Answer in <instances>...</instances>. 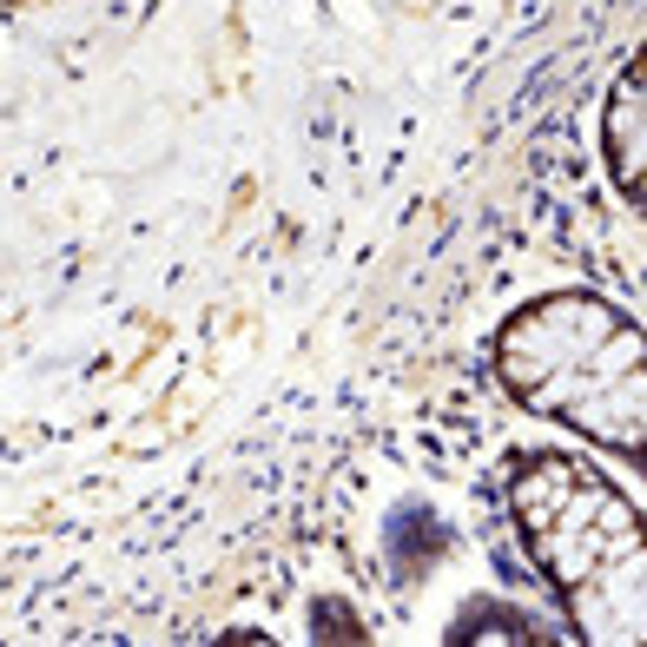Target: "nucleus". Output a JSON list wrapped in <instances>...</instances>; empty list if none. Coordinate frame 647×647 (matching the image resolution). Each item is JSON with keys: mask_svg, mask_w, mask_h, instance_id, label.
<instances>
[{"mask_svg": "<svg viewBox=\"0 0 647 647\" xmlns=\"http://www.w3.org/2000/svg\"><path fill=\"white\" fill-rule=\"evenodd\" d=\"M601 173L608 186L647 218V40L614 66L608 93H601Z\"/></svg>", "mask_w": 647, "mask_h": 647, "instance_id": "obj_3", "label": "nucleus"}, {"mask_svg": "<svg viewBox=\"0 0 647 647\" xmlns=\"http://www.w3.org/2000/svg\"><path fill=\"white\" fill-rule=\"evenodd\" d=\"M509 522L569 627L595 647L647 640V516L575 449H516L503 469Z\"/></svg>", "mask_w": 647, "mask_h": 647, "instance_id": "obj_1", "label": "nucleus"}, {"mask_svg": "<svg viewBox=\"0 0 647 647\" xmlns=\"http://www.w3.org/2000/svg\"><path fill=\"white\" fill-rule=\"evenodd\" d=\"M490 377L516 410L647 475V331L595 291H542L490 331Z\"/></svg>", "mask_w": 647, "mask_h": 647, "instance_id": "obj_2", "label": "nucleus"}]
</instances>
